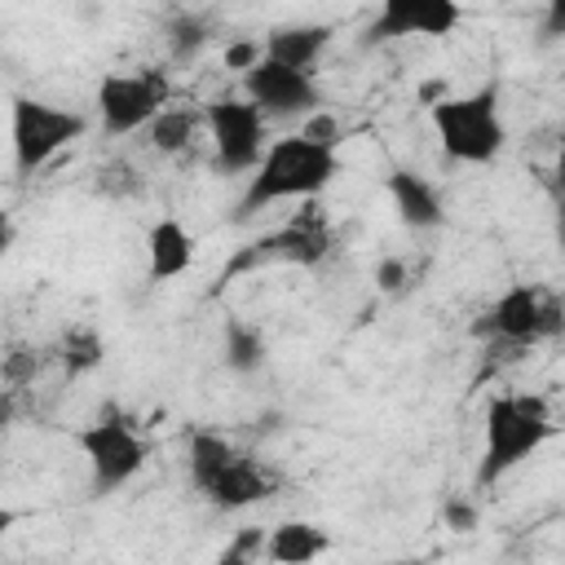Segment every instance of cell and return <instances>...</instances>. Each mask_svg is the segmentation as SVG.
<instances>
[{"label": "cell", "mask_w": 565, "mask_h": 565, "mask_svg": "<svg viewBox=\"0 0 565 565\" xmlns=\"http://www.w3.org/2000/svg\"><path fill=\"white\" fill-rule=\"evenodd\" d=\"M172 97V84L163 71L146 66V71H115V75H102L97 79V93H93V106H97V119L110 137H128L137 128H146Z\"/></svg>", "instance_id": "8992f818"}, {"label": "cell", "mask_w": 565, "mask_h": 565, "mask_svg": "<svg viewBox=\"0 0 565 565\" xmlns=\"http://www.w3.org/2000/svg\"><path fill=\"white\" fill-rule=\"evenodd\" d=\"M260 57H265V53H260V44H256V40H247V35H243V40H230V44H225V53H221L225 71H238V75H243L247 66H256Z\"/></svg>", "instance_id": "d4e9b609"}, {"label": "cell", "mask_w": 565, "mask_h": 565, "mask_svg": "<svg viewBox=\"0 0 565 565\" xmlns=\"http://www.w3.org/2000/svg\"><path fill=\"white\" fill-rule=\"evenodd\" d=\"M207 40H212V26H207L203 13H177V18L168 22V53H172L177 62L199 57V53L207 49Z\"/></svg>", "instance_id": "44dd1931"}, {"label": "cell", "mask_w": 565, "mask_h": 565, "mask_svg": "<svg viewBox=\"0 0 565 565\" xmlns=\"http://www.w3.org/2000/svg\"><path fill=\"white\" fill-rule=\"evenodd\" d=\"M190 481H194V490H207V481L234 459V446L221 437V433H212V428H199L194 437H190Z\"/></svg>", "instance_id": "d6986e66"}, {"label": "cell", "mask_w": 565, "mask_h": 565, "mask_svg": "<svg viewBox=\"0 0 565 565\" xmlns=\"http://www.w3.org/2000/svg\"><path fill=\"white\" fill-rule=\"evenodd\" d=\"M331 44V26L327 22H287V26H274L265 40H260V53L269 62H282V66H296V71H309Z\"/></svg>", "instance_id": "9a60e30c"}, {"label": "cell", "mask_w": 565, "mask_h": 565, "mask_svg": "<svg viewBox=\"0 0 565 565\" xmlns=\"http://www.w3.org/2000/svg\"><path fill=\"white\" fill-rule=\"evenodd\" d=\"M265 552V525H243L234 530L230 547L221 552V565H243V561H256Z\"/></svg>", "instance_id": "7402d4cb"}, {"label": "cell", "mask_w": 565, "mask_h": 565, "mask_svg": "<svg viewBox=\"0 0 565 565\" xmlns=\"http://www.w3.org/2000/svg\"><path fill=\"white\" fill-rule=\"evenodd\" d=\"M221 512H243V508H252V503H265L269 494H274V477L252 459V455H243V450H234V459L207 481V490H203Z\"/></svg>", "instance_id": "4fadbf2b"}, {"label": "cell", "mask_w": 565, "mask_h": 565, "mask_svg": "<svg viewBox=\"0 0 565 565\" xmlns=\"http://www.w3.org/2000/svg\"><path fill=\"white\" fill-rule=\"evenodd\" d=\"M477 503L472 499H446V508H441V525L446 530H455V534H472L477 530Z\"/></svg>", "instance_id": "cb8c5ba5"}, {"label": "cell", "mask_w": 565, "mask_h": 565, "mask_svg": "<svg viewBox=\"0 0 565 565\" xmlns=\"http://www.w3.org/2000/svg\"><path fill=\"white\" fill-rule=\"evenodd\" d=\"M375 287L380 291H402L406 287V260L402 256H384L375 265Z\"/></svg>", "instance_id": "4316f807"}, {"label": "cell", "mask_w": 565, "mask_h": 565, "mask_svg": "<svg viewBox=\"0 0 565 565\" xmlns=\"http://www.w3.org/2000/svg\"><path fill=\"white\" fill-rule=\"evenodd\" d=\"M556 433L547 397L539 393H494L486 402L481 424V459H477V486L503 481L516 463L543 450V441Z\"/></svg>", "instance_id": "7a4b0ae2"}, {"label": "cell", "mask_w": 565, "mask_h": 565, "mask_svg": "<svg viewBox=\"0 0 565 565\" xmlns=\"http://www.w3.org/2000/svg\"><path fill=\"white\" fill-rule=\"evenodd\" d=\"M327 547H331V534L322 525H313V521H282V525L265 530V552L260 556L274 561V565H309Z\"/></svg>", "instance_id": "2e32d148"}, {"label": "cell", "mask_w": 565, "mask_h": 565, "mask_svg": "<svg viewBox=\"0 0 565 565\" xmlns=\"http://www.w3.org/2000/svg\"><path fill=\"white\" fill-rule=\"evenodd\" d=\"M35 371H40V353H35L31 344H18V349L4 358V380H13V384H26Z\"/></svg>", "instance_id": "484cf974"}, {"label": "cell", "mask_w": 565, "mask_h": 565, "mask_svg": "<svg viewBox=\"0 0 565 565\" xmlns=\"http://www.w3.org/2000/svg\"><path fill=\"white\" fill-rule=\"evenodd\" d=\"M243 97L265 115V119H300L318 106V84L309 71L282 66L260 57L256 66L243 71Z\"/></svg>", "instance_id": "30bf717a"}, {"label": "cell", "mask_w": 565, "mask_h": 565, "mask_svg": "<svg viewBox=\"0 0 565 565\" xmlns=\"http://www.w3.org/2000/svg\"><path fill=\"white\" fill-rule=\"evenodd\" d=\"M340 177V159L331 146H313L300 132H287L282 141H269L247 177L243 199L234 203L230 221H247L274 203L287 199H318Z\"/></svg>", "instance_id": "6da1fadb"}, {"label": "cell", "mask_w": 565, "mask_h": 565, "mask_svg": "<svg viewBox=\"0 0 565 565\" xmlns=\"http://www.w3.org/2000/svg\"><path fill=\"white\" fill-rule=\"evenodd\" d=\"M13 234H18V230H13V216H9L4 207H0V256H4L9 247H13Z\"/></svg>", "instance_id": "83f0119b"}, {"label": "cell", "mask_w": 565, "mask_h": 565, "mask_svg": "<svg viewBox=\"0 0 565 565\" xmlns=\"http://www.w3.org/2000/svg\"><path fill=\"white\" fill-rule=\"evenodd\" d=\"M335 247V230H331V216L322 212L318 199H300V212H291L274 234H265L260 243H252V252H243L234 269H252L260 260H282V265H300V269H313L331 256Z\"/></svg>", "instance_id": "52a82bcc"}, {"label": "cell", "mask_w": 565, "mask_h": 565, "mask_svg": "<svg viewBox=\"0 0 565 565\" xmlns=\"http://www.w3.org/2000/svg\"><path fill=\"white\" fill-rule=\"evenodd\" d=\"M84 132H88V119L79 110H66V106H53V102H40L26 93L9 102V150H13L18 177L40 172L49 159H57Z\"/></svg>", "instance_id": "277c9868"}, {"label": "cell", "mask_w": 565, "mask_h": 565, "mask_svg": "<svg viewBox=\"0 0 565 565\" xmlns=\"http://www.w3.org/2000/svg\"><path fill=\"white\" fill-rule=\"evenodd\" d=\"M428 119L455 163H490L508 141L499 84H481L477 93H441L437 102H428Z\"/></svg>", "instance_id": "3957f363"}, {"label": "cell", "mask_w": 565, "mask_h": 565, "mask_svg": "<svg viewBox=\"0 0 565 565\" xmlns=\"http://www.w3.org/2000/svg\"><path fill=\"white\" fill-rule=\"evenodd\" d=\"M561 327H565L561 296L534 282H512L486 313V331H494L503 344H539L561 335Z\"/></svg>", "instance_id": "ba28073f"}, {"label": "cell", "mask_w": 565, "mask_h": 565, "mask_svg": "<svg viewBox=\"0 0 565 565\" xmlns=\"http://www.w3.org/2000/svg\"><path fill=\"white\" fill-rule=\"evenodd\" d=\"M459 0H380L366 40H411V35H428L441 40L459 26Z\"/></svg>", "instance_id": "8fae6325"}, {"label": "cell", "mask_w": 565, "mask_h": 565, "mask_svg": "<svg viewBox=\"0 0 565 565\" xmlns=\"http://www.w3.org/2000/svg\"><path fill=\"white\" fill-rule=\"evenodd\" d=\"M221 353H225V366L234 375H252L265 366L269 349H265V335L247 322V318H225V331H221Z\"/></svg>", "instance_id": "e0dca14e"}, {"label": "cell", "mask_w": 565, "mask_h": 565, "mask_svg": "<svg viewBox=\"0 0 565 565\" xmlns=\"http://www.w3.org/2000/svg\"><path fill=\"white\" fill-rule=\"evenodd\" d=\"M212 132V154L221 172H252L265 150V115L247 97H221L203 110Z\"/></svg>", "instance_id": "9c48e42d"}, {"label": "cell", "mask_w": 565, "mask_h": 565, "mask_svg": "<svg viewBox=\"0 0 565 565\" xmlns=\"http://www.w3.org/2000/svg\"><path fill=\"white\" fill-rule=\"evenodd\" d=\"M106 362V340L97 327H71L62 335V366L66 375H88Z\"/></svg>", "instance_id": "ffe728a7"}, {"label": "cell", "mask_w": 565, "mask_h": 565, "mask_svg": "<svg viewBox=\"0 0 565 565\" xmlns=\"http://www.w3.org/2000/svg\"><path fill=\"white\" fill-rule=\"evenodd\" d=\"M13 525H18V512H13V508H4V503H0V539H4V534H9V530H13Z\"/></svg>", "instance_id": "f1b7e54d"}, {"label": "cell", "mask_w": 565, "mask_h": 565, "mask_svg": "<svg viewBox=\"0 0 565 565\" xmlns=\"http://www.w3.org/2000/svg\"><path fill=\"white\" fill-rule=\"evenodd\" d=\"M194 128H199V115H194L190 106H163V110L146 124L150 146H154L159 154H181V150L194 141Z\"/></svg>", "instance_id": "ac0fdd59"}, {"label": "cell", "mask_w": 565, "mask_h": 565, "mask_svg": "<svg viewBox=\"0 0 565 565\" xmlns=\"http://www.w3.org/2000/svg\"><path fill=\"white\" fill-rule=\"evenodd\" d=\"M75 446L88 459V472H93V490L97 494H110V490L128 486L141 472V463L150 459V446L137 437L132 419H124L115 411H102L93 424H84L75 433Z\"/></svg>", "instance_id": "5b68a950"}, {"label": "cell", "mask_w": 565, "mask_h": 565, "mask_svg": "<svg viewBox=\"0 0 565 565\" xmlns=\"http://www.w3.org/2000/svg\"><path fill=\"white\" fill-rule=\"evenodd\" d=\"M146 260L154 282H172L194 265V234L177 216H159L146 230Z\"/></svg>", "instance_id": "5bb4252c"}, {"label": "cell", "mask_w": 565, "mask_h": 565, "mask_svg": "<svg viewBox=\"0 0 565 565\" xmlns=\"http://www.w3.org/2000/svg\"><path fill=\"white\" fill-rule=\"evenodd\" d=\"M300 137L313 141V146H331V150H335V146H340V119H335L331 110H318V106H313V110L305 115Z\"/></svg>", "instance_id": "603a6c76"}, {"label": "cell", "mask_w": 565, "mask_h": 565, "mask_svg": "<svg viewBox=\"0 0 565 565\" xmlns=\"http://www.w3.org/2000/svg\"><path fill=\"white\" fill-rule=\"evenodd\" d=\"M384 190H388L393 212H397V221L406 230H437V225H446L441 190L424 172H415V168H388Z\"/></svg>", "instance_id": "7c38bea8"}]
</instances>
